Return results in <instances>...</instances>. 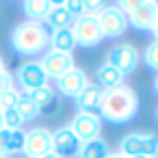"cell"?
Here are the masks:
<instances>
[{"label": "cell", "instance_id": "6da1fadb", "mask_svg": "<svg viewBox=\"0 0 158 158\" xmlns=\"http://www.w3.org/2000/svg\"><path fill=\"white\" fill-rule=\"evenodd\" d=\"M98 110H100L98 117L108 123H115V126L128 123L139 113V93L126 82L115 89H102Z\"/></svg>", "mask_w": 158, "mask_h": 158}, {"label": "cell", "instance_id": "7a4b0ae2", "mask_svg": "<svg viewBox=\"0 0 158 158\" xmlns=\"http://www.w3.org/2000/svg\"><path fill=\"white\" fill-rule=\"evenodd\" d=\"M11 48L20 56H37L48 48V28L41 22L24 20L11 33Z\"/></svg>", "mask_w": 158, "mask_h": 158}, {"label": "cell", "instance_id": "3957f363", "mask_svg": "<svg viewBox=\"0 0 158 158\" xmlns=\"http://www.w3.org/2000/svg\"><path fill=\"white\" fill-rule=\"evenodd\" d=\"M158 136L147 132H130L119 141V154L126 158L132 156H156Z\"/></svg>", "mask_w": 158, "mask_h": 158}, {"label": "cell", "instance_id": "277c9868", "mask_svg": "<svg viewBox=\"0 0 158 158\" xmlns=\"http://www.w3.org/2000/svg\"><path fill=\"white\" fill-rule=\"evenodd\" d=\"M72 33H74L76 46H82V48H95L104 39L100 22H98V15H80V18H76L74 26H72Z\"/></svg>", "mask_w": 158, "mask_h": 158}, {"label": "cell", "instance_id": "5b68a950", "mask_svg": "<svg viewBox=\"0 0 158 158\" xmlns=\"http://www.w3.org/2000/svg\"><path fill=\"white\" fill-rule=\"evenodd\" d=\"M98 22L102 28L104 39H119L126 28H128V18L117 9V7H102V11L98 13Z\"/></svg>", "mask_w": 158, "mask_h": 158}, {"label": "cell", "instance_id": "8992f818", "mask_svg": "<svg viewBox=\"0 0 158 158\" xmlns=\"http://www.w3.org/2000/svg\"><path fill=\"white\" fill-rule=\"evenodd\" d=\"M139 61H141V54H139V50L132 44H117V46L110 48V52L106 56V63H110L113 67H117L123 76L130 74V72H134L136 65H139Z\"/></svg>", "mask_w": 158, "mask_h": 158}, {"label": "cell", "instance_id": "52a82bcc", "mask_svg": "<svg viewBox=\"0 0 158 158\" xmlns=\"http://www.w3.org/2000/svg\"><path fill=\"white\" fill-rule=\"evenodd\" d=\"M74 136L80 141V143H87V141H93V139H100V132H102V119L95 115V113H78L72 123L67 126Z\"/></svg>", "mask_w": 158, "mask_h": 158}, {"label": "cell", "instance_id": "ba28073f", "mask_svg": "<svg viewBox=\"0 0 158 158\" xmlns=\"http://www.w3.org/2000/svg\"><path fill=\"white\" fill-rule=\"evenodd\" d=\"M26 158H39L44 154L52 152V132L46 128H33L24 136V149Z\"/></svg>", "mask_w": 158, "mask_h": 158}, {"label": "cell", "instance_id": "9c48e42d", "mask_svg": "<svg viewBox=\"0 0 158 158\" xmlns=\"http://www.w3.org/2000/svg\"><path fill=\"white\" fill-rule=\"evenodd\" d=\"M39 65H41V69L46 72L48 80H50V78L56 80V78H61L65 72H69V69L74 67V56H72V54H65V52L48 50V52L41 56Z\"/></svg>", "mask_w": 158, "mask_h": 158}, {"label": "cell", "instance_id": "30bf717a", "mask_svg": "<svg viewBox=\"0 0 158 158\" xmlns=\"http://www.w3.org/2000/svg\"><path fill=\"white\" fill-rule=\"evenodd\" d=\"M15 78H18L22 91H31V89H39V87L48 85V76L41 69L39 61H26V63H22L18 67V72H15Z\"/></svg>", "mask_w": 158, "mask_h": 158}, {"label": "cell", "instance_id": "8fae6325", "mask_svg": "<svg viewBox=\"0 0 158 158\" xmlns=\"http://www.w3.org/2000/svg\"><path fill=\"white\" fill-rule=\"evenodd\" d=\"M87 82H89L87 74H85L80 67L74 65L69 72H65L61 78H56V91H59L61 95H65V98H76V95L87 87Z\"/></svg>", "mask_w": 158, "mask_h": 158}, {"label": "cell", "instance_id": "7c38bea8", "mask_svg": "<svg viewBox=\"0 0 158 158\" xmlns=\"http://www.w3.org/2000/svg\"><path fill=\"white\" fill-rule=\"evenodd\" d=\"M78 149H80V141L74 136L69 128H61L52 132V154H56L59 158H74Z\"/></svg>", "mask_w": 158, "mask_h": 158}, {"label": "cell", "instance_id": "4fadbf2b", "mask_svg": "<svg viewBox=\"0 0 158 158\" xmlns=\"http://www.w3.org/2000/svg\"><path fill=\"white\" fill-rule=\"evenodd\" d=\"M156 13H158V2H154V0H145L143 2L141 0L139 9L128 15V26H134L136 31H152Z\"/></svg>", "mask_w": 158, "mask_h": 158}, {"label": "cell", "instance_id": "5bb4252c", "mask_svg": "<svg viewBox=\"0 0 158 158\" xmlns=\"http://www.w3.org/2000/svg\"><path fill=\"white\" fill-rule=\"evenodd\" d=\"M100 98H102V89L93 82H87V87L74 98L76 106H78V113H95L98 106H100Z\"/></svg>", "mask_w": 158, "mask_h": 158}, {"label": "cell", "instance_id": "9a60e30c", "mask_svg": "<svg viewBox=\"0 0 158 158\" xmlns=\"http://www.w3.org/2000/svg\"><path fill=\"white\" fill-rule=\"evenodd\" d=\"M48 46H50V50L72 54L74 48H76V39H74L72 28H56V31H50V33H48Z\"/></svg>", "mask_w": 158, "mask_h": 158}, {"label": "cell", "instance_id": "2e32d148", "mask_svg": "<svg viewBox=\"0 0 158 158\" xmlns=\"http://www.w3.org/2000/svg\"><path fill=\"white\" fill-rule=\"evenodd\" d=\"M95 78H98V82H100L104 89L121 87V85H123V80H126V76H123L117 67H113L110 63H106V61L95 69Z\"/></svg>", "mask_w": 158, "mask_h": 158}, {"label": "cell", "instance_id": "e0dca14e", "mask_svg": "<svg viewBox=\"0 0 158 158\" xmlns=\"http://www.w3.org/2000/svg\"><path fill=\"white\" fill-rule=\"evenodd\" d=\"M74 15L61 5V2H52V9H50V13L46 15V24H50L52 26V31H56V28H72L74 26Z\"/></svg>", "mask_w": 158, "mask_h": 158}, {"label": "cell", "instance_id": "ac0fdd59", "mask_svg": "<svg viewBox=\"0 0 158 158\" xmlns=\"http://www.w3.org/2000/svg\"><path fill=\"white\" fill-rule=\"evenodd\" d=\"M52 9V0H24L22 11L31 22H44Z\"/></svg>", "mask_w": 158, "mask_h": 158}, {"label": "cell", "instance_id": "d6986e66", "mask_svg": "<svg viewBox=\"0 0 158 158\" xmlns=\"http://www.w3.org/2000/svg\"><path fill=\"white\" fill-rule=\"evenodd\" d=\"M108 154H110L108 145L102 139H93V141L80 143V149H78L76 158H106Z\"/></svg>", "mask_w": 158, "mask_h": 158}, {"label": "cell", "instance_id": "ffe728a7", "mask_svg": "<svg viewBox=\"0 0 158 158\" xmlns=\"http://www.w3.org/2000/svg\"><path fill=\"white\" fill-rule=\"evenodd\" d=\"M15 110L20 113V117H22V121H33V119H37L39 115H41V108L24 93V91H20V100H18V106H15Z\"/></svg>", "mask_w": 158, "mask_h": 158}, {"label": "cell", "instance_id": "44dd1931", "mask_svg": "<svg viewBox=\"0 0 158 158\" xmlns=\"http://www.w3.org/2000/svg\"><path fill=\"white\" fill-rule=\"evenodd\" d=\"M39 108H41V113H44V108H48L52 102H54V89L50 87V85H46V87H39V89H31V91H24Z\"/></svg>", "mask_w": 158, "mask_h": 158}, {"label": "cell", "instance_id": "7402d4cb", "mask_svg": "<svg viewBox=\"0 0 158 158\" xmlns=\"http://www.w3.org/2000/svg\"><path fill=\"white\" fill-rule=\"evenodd\" d=\"M143 63H145L152 72L158 74V41H156V39L147 44V48H145V52H143Z\"/></svg>", "mask_w": 158, "mask_h": 158}, {"label": "cell", "instance_id": "603a6c76", "mask_svg": "<svg viewBox=\"0 0 158 158\" xmlns=\"http://www.w3.org/2000/svg\"><path fill=\"white\" fill-rule=\"evenodd\" d=\"M18 100H20V91L13 87V89H9L5 95H0V113L2 110H11V108H15L18 106Z\"/></svg>", "mask_w": 158, "mask_h": 158}, {"label": "cell", "instance_id": "cb8c5ba5", "mask_svg": "<svg viewBox=\"0 0 158 158\" xmlns=\"http://www.w3.org/2000/svg\"><path fill=\"white\" fill-rule=\"evenodd\" d=\"M2 123H5L7 130H20V126L24 121H22L20 113L15 108H11V110H2Z\"/></svg>", "mask_w": 158, "mask_h": 158}, {"label": "cell", "instance_id": "d4e9b609", "mask_svg": "<svg viewBox=\"0 0 158 158\" xmlns=\"http://www.w3.org/2000/svg\"><path fill=\"white\" fill-rule=\"evenodd\" d=\"M24 136L26 132L20 128V130H11V139H9V154H20L24 149Z\"/></svg>", "mask_w": 158, "mask_h": 158}, {"label": "cell", "instance_id": "484cf974", "mask_svg": "<svg viewBox=\"0 0 158 158\" xmlns=\"http://www.w3.org/2000/svg\"><path fill=\"white\" fill-rule=\"evenodd\" d=\"M74 18H80L82 15V0H65V2H61Z\"/></svg>", "mask_w": 158, "mask_h": 158}, {"label": "cell", "instance_id": "4316f807", "mask_svg": "<svg viewBox=\"0 0 158 158\" xmlns=\"http://www.w3.org/2000/svg\"><path fill=\"white\" fill-rule=\"evenodd\" d=\"M9 89H13V76L5 69V72H0V95H5Z\"/></svg>", "mask_w": 158, "mask_h": 158}, {"label": "cell", "instance_id": "83f0119b", "mask_svg": "<svg viewBox=\"0 0 158 158\" xmlns=\"http://www.w3.org/2000/svg\"><path fill=\"white\" fill-rule=\"evenodd\" d=\"M9 139H11V130L2 128V130H0V152L7 154V156H11L9 154Z\"/></svg>", "mask_w": 158, "mask_h": 158}, {"label": "cell", "instance_id": "f1b7e54d", "mask_svg": "<svg viewBox=\"0 0 158 158\" xmlns=\"http://www.w3.org/2000/svg\"><path fill=\"white\" fill-rule=\"evenodd\" d=\"M152 35H154V39L158 41V13H156V20H154V26H152Z\"/></svg>", "mask_w": 158, "mask_h": 158}, {"label": "cell", "instance_id": "f546056e", "mask_svg": "<svg viewBox=\"0 0 158 158\" xmlns=\"http://www.w3.org/2000/svg\"><path fill=\"white\" fill-rule=\"evenodd\" d=\"M106 158H126V156H121V154H119V152H115V154H108V156H106Z\"/></svg>", "mask_w": 158, "mask_h": 158}, {"label": "cell", "instance_id": "4dcf8cb0", "mask_svg": "<svg viewBox=\"0 0 158 158\" xmlns=\"http://www.w3.org/2000/svg\"><path fill=\"white\" fill-rule=\"evenodd\" d=\"M39 158H59V156H56V154H52V152H50V154H44V156H39Z\"/></svg>", "mask_w": 158, "mask_h": 158}, {"label": "cell", "instance_id": "1f68e13d", "mask_svg": "<svg viewBox=\"0 0 158 158\" xmlns=\"http://www.w3.org/2000/svg\"><path fill=\"white\" fill-rule=\"evenodd\" d=\"M5 69H7V67H5V59L0 56V72H5Z\"/></svg>", "mask_w": 158, "mask_h": 158}, {"label": "cell", "instance_id": "d6a6232c", "mask_svg": "<svg viewBox=\"0 0 158 158\" xmlns=\"http://www.w3.org/2000/svg\"><path fill=\"white\" fill-rule=\"evenodd\" d=\"M154 91H156V95H158V76H156V80H154Z\"/></svg>", "mask_w": 158, "mask_h": 158}, {"label": "cell", "instance_id": "836d02e7", "mask_svg": "<svg viewBox=\"0 0 158 158\" xmlns=\"http://www.w3.org/2000/svg\"><path fill=\"white\" fill-rule=\"evenodd\" d=\"M5 128V123H2V113H0V130H2Z\"/></svg>", "mask_w": 158, "mask_h": 158}, {"label": "cell", "instance_id": "e575fe53", "mask_svg": "<svg viewBox=\"0 0 158 158\" xmlns=\"http://www.w3.org/2000/svg\"><path fill=\"white\" fill-rule=\"evenodd\" d=\"M132 158H154V156H132Z\"/></svg>", "mask_w": 158, "mask_h": 158}, {"label": "cell", "instance_id": "d590c367", "mask_svg": "<svg viewBox=\"0 0 158 158\" xmlns=\"http://www.w3.org/2000/svg\"><path fill=\"white\" fill-rule=\"evenodd\" d=\"M0 158H9V156H7V154H2V152H0Z\"/></svg>", "mask_w": 158, "mask_h": 158}, {"label": "cell", "instance_id": "8d00e7d4", "mask_svg": "<svg viewBox=\"0 0 158 158\" xmlns=\"http://www.w3.org/2000/svg\"><path fill=\"white\" fill-rule=\"evenodd\" d=\"M156 119H158V108H156Z\"/></svg>", "mask_w": 158, "mask_h": 158}]
</instances>
